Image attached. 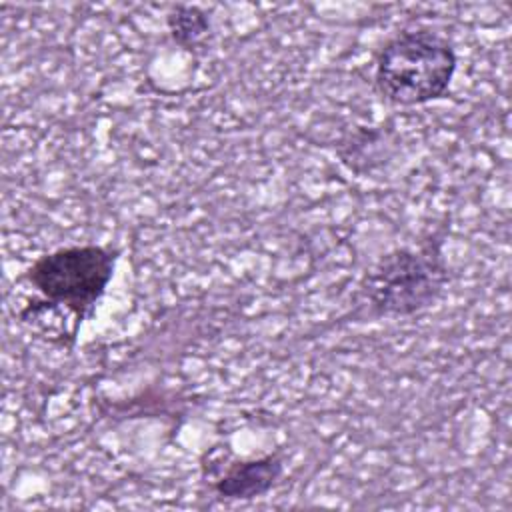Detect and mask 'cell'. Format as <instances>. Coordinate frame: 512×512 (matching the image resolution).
Instances as JSON below:
<instances>
[{
	"label": "cell",
	"mask_w": 512,
	"mask_h": 512,
	"mask_svg": "<svg viewBox=\"0 0 512 512\" xmlns=\"http://www.w3.org/2000/svg\"><path fill=\"white\" fill-rule=\"evenodd\" d=\"M452 42L432 28L390 36L374 60V86L394 106H420L446 96L456 74Z\"/></svg>",
	"instance_id": "cell-1"
},
{
	"label": "cell",
	"mask_w": 512,
	"mask_h": 512,
	"mask_svg": "<svg viewBox=\"0 0 512 512\" xmlns=\"http://www.w3.org/2000/svg\"><path fill=\"white\" fill-rule=\"evenodd\" d=\"M436 232L416 244L384 254L364 276L362 296L376 316H412L430 308L444 292L450 270Z\"/></svg>",
	"instance_id": "cell-2"
},
{
	"label": "cell",
	"mask_w": 512,
	"mask_h": 512,
	"mask_svg": "<svg viewBox=\"0 0 512 512\" xmlns=\"http://www.w3.org/2000/svg\"><path fill=\"white\" fill-rule=\"evenodd\" d=\"M116 260L118 250L110 246H64L38 256L28 268L26 278L42 296V304L68 310L76 326H80L104 296Z\"/></svg>",
	"instance_id": "cell-3"
},
{
	"label": "cell",
	"mask_w": 512,
	"mask_h": 512,
	"mask_svg": "<svg viewBox=\"0 0 512 512\" xmlns=\"http://www.w3.org/2000/svg\"><path fill=\"white\" fill-rule=\"evenodd\" d=\"M284 474V462L278 454L254 460L232 462L214 482L212 490L222 500H254L270 492Z\"/></svg>",
	"instance_id": "cell-4"
},
{
	"label": "cell",
	"mask_w": 512,
	"mask_h": 512,
	"mask_svg": "<svg viewBox=\"0 0 512 512\" xmlns=\"http://www.w3.org/2000/svg\"><path fill=\"white\" fill-rule=\"evenodd\" d=\"M168 28L176 44H180L186 50H192L210 32V20L196 6H176L168 14Z\"/></svg>",
	"instance_id": "cell-5"
}]
</instances>
